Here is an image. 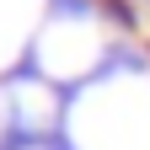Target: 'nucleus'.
<instances>
[{
	"instance_id": "nucleus-1",
	"label": "nucleus",
	"mask_w": 150,
	"mask_h": 150,
	"mask_svg": "<svg viewBox=\"0 0 150 150\" xmlns=\"http://www.w3.org/2000/svg\"><path fill=\"white\" fill-rule=\"evenodd\" d=\"M59 11H70V16H86V0H54Z\"/></svg>"
}]
</instances>
